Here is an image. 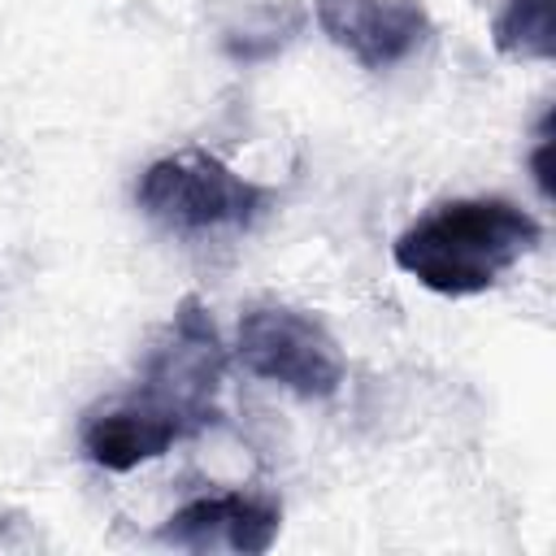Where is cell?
Wrapping results in <instances>:
<instances>
[{
	"label": "cell",
	"mask_w": 556,
	"mask_h": 556,
	"mask_svg": "<svg viewBox=\"0 0 556 556\" xmlns=\"http://www.w3.org/2000/svg\"><path fill=\"white\" fill-rule=\"evenodd\" d=\"M539 239L543 226L513 200H447L395 239L391 261L434 295H478L530 256Z\"/></svg>",
	"instance_id": "6da1fadb"
},
{
	"label": "cell",
	"mask_w": 556,
	"mask_h": 556,
	"mask_svg": "<svg viewBox=\"0 0 556 556\" xmlns=\"http://www.w3.org/2000/svg\"><path fill=\"white\" fill-rule=\"evenodd\" d=\"M226 378V348L213 330L208 308L195 295H182L165 334L152 343L139 387L126 395L156 421H165L178 439H191L217 426V391Z\"/></svg>",
	"instance_id": "7a4b0ae2"
},
{
	"label": "cell",
	"mask_w": 556,
	"mask_h": 556,
	"mask_svg": "<svg viewBox=\"0 0 556 556\" xmlns=\"http://www.w3.org/2000/svg\"><path fill=\"white\" fill-rule=\"evenodd\" d=\"M135 195L152 222H161L178 235L252 226L269 204V191L261 182L235 174L226 161H217L200 148L152 161L135 187Z\"/></svg>",
	"instance_id": "3957f363"
},
{
	"label": "cell",
	"mask_w": 556,
	"mask_h": 556,
	"mask_svg": "<svg viewBox=\"0 0 556 556\" xmlns=\"http://www.w3.org/2000/svg\"><path fill=\"white\" fill-rule=\"evenodd\" d=\"M239 361L248 374L278 382L304 400H326L343 382V352L334 334L304 308L261 304L239 321Z\"/></svg>",
	"instance_id": "277c9868"
},
{
	"label": "cell",
	"mask_w": 556,
	"mask_h": 556,
	"mask_svg": "<svg viewBox=\"0 0 556 556\" xmlns=\"http://www.w3.org/2000/svg\"><path fill=\"white\" fill-rule=\"evenodd\" d=\"M317 26L365 70H391L434 35L417 0H317Z\"/></svg>",
	"instance_id": "5b68a950"
},
{
	"label": "cell",
	"mask_w": 556,
	"mask_h": 556,
	"mask_svg": "<svg viewBox=\"0 0 556 556\" xmlns=\"http://www.w3.org/2000/svg\"><path fill=\"white\" fill-rule=\"evenodd\" d=\"M278 526H282L278 504L230 491V495H204V500L182 504L156 530V539L174 543V547H187V552H217V547H226V552L261 556V552L274 547Z\"/></svg>",
	"instance_id": "8992f818"
},
{
	"label": "cell",
	"mask_w": 556,
	"mask_h": 556,
	"mask_svg": "<svg viewBox=\"0 0 556 556\" xmlns=\"http://www.w3.org/2000/svg\"><path fill=\"white\" fill-rule=\"evenodd\" d=\"M174 443H178V434L130 400H122L113 408H100L83 421V452L100 469H113V473H126L143 460H156Z\"/></svg>",
	"instance_id": "52a82bcc"
},
{
	"label": "cell",
	"mask_w": 556,
	"mask_h": 556,
	"mask_svg": "<svg viewBox=\"0 0 556 556\" xmlns=\"http://www.w3.org/2000/svg\"><path fill=\"white\" fill-rule=\"evenodd\" d=\"M495 52L517 61H552L556 35H552V0H504L491 26Z\"/></svg>",
	"instance_id": "ba28073f"
},
{
	"label": "cell",
	"mask_w": 556,
	"mask_h": 556,
	"mask_svg": "<svg viewBox=\"0 0 556 556\" xmlns=\"http://www.w3.org/2000/svg\"><path fill=\"white\" fill-rule=\"evenodd\" d=\"M547 156H552V113L543 117V126H539V148H534V178H539V191H543V195H552V165H547Z\"/></svg>",
	"instance_id": "9c48e42d"
}]
</instances>
